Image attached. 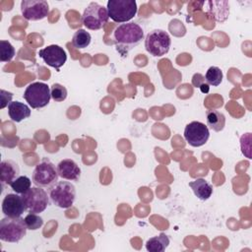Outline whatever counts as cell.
I'll use <instances>...</instances> for the list:
<instances>
[{"mask_svg":"<svg viewBox=\"0 0 252 252\" xmlns=\"http://www.w3.org/2000/svg\"><path fill=\"white\" fill-rule=\"evenodd\" d=\"M112 36L117 51L125 55L144 39V30L140 25L128 22L118 25Z\"/></svg>","mask_w":252,"mask_h":252,"instance_id":"cell-1","label":"cell"},{"mask_svg":"<svg viewBox=\"0 0 252 252\" xmlns=\"http://www.w3.org/2000/svg\"><path fill=\"white\" fill-rule=\"evenodd\" d=\"M48 195L55 206L61 209H68L75 202L76 189L69 181H57L48 188Z\"/></svg>","mask_w":252,"mask_h":252,"instance_id":"cell-2","label":"cell"},{"mask_svg":"<svg viewBox=\"0 0 252 252\" xmlns=\"http://www.w3.org/2000/svg\"><path fill=\"white\" fill-rule=\"evenodd\" d=\"M106 9L109 18L119 24L128 23L136 16L138 11L135 0H109Z\"/></svg>","mask_w":252,"mask_h":252,"instance_id":"cell-3","label":"cell"},{"mask_svg":"<svg viewBox=\"0 0 252 252\" xmlns=\"http://www.w3.org/2000/svg\"><path fill=\"white\" fill-rule=\"evenodd\" d=\"M25 220L21 217H5L0 220V239L6 242H19L27 233Z\"/></svg>","mask_w":252,"mask_h":252,"instance_id":"cell-4","label":"cell"},{"mask_svg":"<svg viewBox=\"0 0 252 252\" xmlns=\"http://www.w3.org/2000/svg\"><path fill=\"white\" fill-rule=\"evenodd\" d=\"M171 39L169 34L162 30H153L146 35L145 48L155 57L165 55L170 48Z\"/></svg>","mask_w":252,"mask_h":252,"instance_id":"cell-5","label":"cell"},{"mask_svg":"<svg viewBox=\"0 0 252 252\" xmlns=\"http://www.w3.org/2000/svg\"><path fill=\"white\" fill-rule=\"evenodd\" d=\"M107 9L96 2H91L82 15L83 25L92 31H97L108 22Z\"/></svg>","mask_w":252,"mask_h":252,"instance_id":"cell-6","label":"cell"},{"mask_svg":"<svg viewBox=\"0 0 252 252\" xmlns=\"http://www.w3.org/2000/svg\"><path fill=\"white\" fill-rule=\"evenodd\" d=\"M24 98L32 108H42L50 101V89L46 84L41 82L32 83L26 88Z\"/></svg>","mask_w":252,"mask_h":252,"instance_id":"cell-7","label":"cell"},{"mask_svg":"<svg viewBox=\"0 0 252 252\" xmlns=\"http://www.w3.org/2000/svg\"><path fill=\"white\" fill-rule=\"evenodd\" d=\"M57 166L49 159L43 158L33 169L32 182L35 186L49 188L58 181Z\"/></svg>","mask_w":252,"mask_h":252,"instance_id":"cell-8","label":"cell"},{"mask_svg":"<svg viewBox=\"0 0 252 252\" xmlns=\"http://www.w3.org/2000/svg\"><path fill=\"white\" fill-rule=\"evenodd\" d=\"M21 196L30 213H42L49 205V195L42 187H31Z\"/></svg>","mask_w":252,"mask_h":252,"instance_id":"cell-9","label":"cell"},{"mask_svg":"<svg viewBox=\"0 0 252 252\" xmlns=\"http://www.w3.org/2000/svg\"><path fill=\"white\" fill-rule=\"evenodd\" d=\"M210 138V131L207 125L200 121H192L185 126L184 139L192 147L205 145Z\"/></svg>","mask_w":252,"mask_h":252,"instance_id":"cell-10","label":"cell"},{"mask_svg":"<svg viewBox=\"0 0 252 252\" xmlns=\"http://www.w3.org/2000/svg\"><path fill=\"white\" fill-rule=\"evenodd\" d=\"M21 12L28 21H39L49 14V5L45 0H23Z\"/></svg>","mask_w":252,"mask_h":252,"instance_id":"cell-11","label":"cell"},{"mask_svg":"<svg viewBox=\"0 0 252 252\" xmlns=\"http://www.w3.org/2000/svg\"><path fill=\"white\" fill-rule=\"evenodd\" d=\"M39 57L44 61L48 66L55 68L56 71L66 63L67 54L63 47L57 44H50L38 51Z\"/></svg>","mask_w":252,"mask_h":252,"instance_id":"cell-12","label":"cell"},{"mask_svg":"<svg viewBox=\"0 0 252 252\" xmlns=\"http://www.w3.org/2000/svg\"><path fill=\"white\" fill-rule=\"evenodd\" d=\"M27 211L25 202L20 194L9 193L2 201V212L6 217L19 218Z\"/></svg>","mask_w":252,"mask_h":252,"instance_id":"cell-13","label":"cell"},{"mask_svg":"<svg viewBox=\"0 0 252 252\" xmlns=\"http://www.w3.org/2000/svg\"><path fill=\"white\" fill-rule=\"evenodd\" d=\"M57 171L59 177L65 180L76 181L81 176V168L71 158H65L57 164Z\"/></svg>","mask_w":252,"mask_h":252,"instance_id":"cell-14","label":"cell"},{"mask_svg":"<svg viewBox=\"0 0 252 252\" xmlns=\"http://www.w3.org/2000/svg\"><path fill=\"white\" fill-rule=\"evenodd\" d=\"M20 176V167L12 159L2 160L0 163V181L1 185H10L17 177Z\"/></svg>","mask_w":252,"mask_h":252,"instance_id":"cell-15","label":"cell"},{"mask_svg":"<svg viewBox=\"0 0 252 252\" xmlns=\"http://www.w3.org/2000/svg\"><path fill=\"white\" fill-rule=\"evenodd\" d=\"M208 14L219 23L224 22L229 15V4L227 1H208Z\"/></svg>","mask_w":252,"mask_h":252,"instance_id":"cell-16","label":"cell"},{"mask_svg":"<svg viewBox=\"0 0 252 252\" xmlns=\"http://www.w3.org/2000/svg\"><path fill=\"white\" fill-rule=\"evenodd\" d=\"M8 114L12 121L21 122L31 116V108L21 101H12L8 105Z\"/></svg>","mask_w":252,"mask_h":252,"instance_id":"cell-17","label":"cell"},{"mask_svg":"<svg viewBox=\"0 0 252 252\" xmlns=\"http://www.w3.org/2000/svg\"><path fill=\"white\" fill-rule=\"evenodd\" d=\"M189 186L191 187L195 196L202 201L208 200L213 194L212 185L204 178H197L194 181L189 182Z\"/></svg>","mask_w":252,"mask_h":252,"instance_id":"cell-18","label":"cell"},{"mask_svg":"<svg viewBox=\"0 0 252 252\" xmlns=\"http://www.w3.org/2000/svg\"><path fill=\"white\" fill-rule=\"evenodd\" d=\"M169 238L168 236L161 232L157 236L151 237L146 242V249L150 252H163L167 246L169 245Z\"/></svg>","mask_w":252,"mask_h":252,"instance_id":"cell-19","label":"cell"},{"mask_svg":"<svg viewBox=\"0 0 252 252\" xmlns=\"http://www.w3.org/2000/svg\"><path fill=\"white\" fill-rule=\"evenodd\" d=\"M207 126L215 132H220L225 126V116L218 110H208Z\"/></svg>","mask_w":252,"mask_h":252,"instance_id":"cell-20","label":"cell"},{"mask_svg":"<svg viewBox=\"0 0 252 252\" xmlns=\"http://www.w3.org/2000/svg\"><path fill=\"white\" fill-rule=\"evenodd\" d=\"M91 40H92V36L90 32H88L83 29H80L77 32H75L72 37V44L74 45V47L78 49H83L90 45Z\"/></svg>","mask_w":252,"mask_h":252,"instance_id":"cell-21","label":"cell"},{"mask_svg":"<svg viewBox=\"0 0 252 252\" xmlns=\"http://www.w3.org/2000/svg\"><path fill=\"white\" fill-rule=\"evenodd\" d=\"M222 72L221 70L217 67V66H211L206 74H205V81L209 86H213V87H218L220 85L221 81H222Z\"/></svg>","mask_w":252,"mask_h":252,"instance_id":"cell-22","label":"cell"},{"mask_svg":"<svg viewBox=\"0 0 252 252\" xmlns=\"http://www.w3.org/2000/svg\"><path fill=\"white\" fill-rule=\"evenodd\" d=\"M12 190L20 195H23L26 193L32 186L31 179L26 175H20L17 177L11 184H10Z\"/></svg>","mask_w":252,"mask_h":252,"instance_id":"cell-23","label":"cell"},{"mask_svg":"<svg viewBox=\"0 0 252 252\" xmlns=\"http://www.w3.org/2000/svg\"><path fill=\"white\" fill-rule=\"evenodd\" d=\"M15 56V48L8 40H0V61L9 62Z\"/></svg>","mask_w":252,"mask_h":252,"instance_id":"cell-24","label":"cell"},{"mask_svg":"<svg viewBox=\"0 0 252 252\" xmlns=\"http://www.w3.org/2000/svg\"><path fill=\"white\" fill-rule=\"evenodd\" d=\"M50 94H51V98L54 101L60 102L66 99L68 93H67V89L63 85L55 83L50 88Z\"/></svg>","mask_w":252,"mask_h":252,"instance_id":"cell-25","label":"cell"},{"mask_svg":"<svg viewBox=\"0 0 252 252\" xmlns=\"http://www.w3.org/2000/svg\"><path fill=\"white\" fill-rule=\"evenodd\" d=\"M24 220L28 229H31V230H36L40 228L43 224L42 218L35 213H30L25 217Z\"/></svg>","mask_w":252,"mask_h":252,"instance_id":"cell-26","label":"cell"},{"mask_svg":"<svg viewBox=\"0 0 252 252\" xmlns=\"http://www.w3.org/2000/svg\"><path fill=\"white\" fill-rule=\"evenodd\" d=\"M12 97H13V94L10 92H7L5 90H1L0 91V108L3 109L6 106H8L11 102H12Z\"/></svg>","mask_w":252,"mask_h":252,"instance_id":"cell-27","label":"cell"},{"mask_svg":"<svg viewBox=\"0 0 252 252\" xmlns=\"http://www.w3.org/2000/svg\"><path fill=\"white\" fill-rule=\"evenodd\" d=\"M205 83H206V81H205V78H204V76L202 74L196 73V74L193 75V77H192V85L195 88H200Z\"/></svg>","mask_w":252,"mask_h":252,"instance_id":"cell-28","label":"cell"}]
</instances>
